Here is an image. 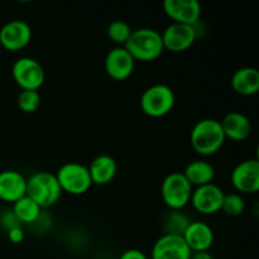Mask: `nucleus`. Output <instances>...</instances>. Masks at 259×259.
Returning <instances> with one entry per match:
<instances>
[{
	"instance_id": "nucleus-10",
	"label": "nucleus",
	"mask_w": 259,
	"mask_h": 259,
	"mask_svg": "<svg viewBox=\"0 0 259 259\" xmlns=\"http://www.w3.org/2000/svg\"><path fill=\"white\" fill-rule=\"evenodd\" d=\"M196 29L192 25L172 23L161 34L164 50L179 53L187 51L196 40Z\"/></svg>"
},
{
	"instance_id": "nucleus-19",
	"label": "nucleus",
	"mask_w": 259,
	"mask_h": 259,
	"mask_svg": "<svg viewBox=\"0 0 259 259\" xmlns=\"http://www.w3.org/2000/svg\"><path fill=\"white\" fill-rule=\"evenodd\" d=\"M232 88L239 95H255L259 91V71L255 67L237 70L232 77Z\"/></svg>"
},
{
	"instance_id": "nucleus-27",
	"label": "nucleus",
	"mask_w": 259,
	"mask_h": 259,
	"mask_svg": "<svg viewBox=\"0 0 259 259\" xmlns=\"http://www.w3.org/2000/svg\"><path fill=\"white\" fill-rule=\"evenodd\" d=\"M119 259H148L142 250L139 249H128L120 255Z\"/></svg>"
},
{
	"instance_id": "nucleus-1",
	"label": "nucleus",
	"mask_w": 259,
	"mask_h": 259,
	"mask_svg": "<svg viewBox=\"0 0 259 259\" xmlns=\"http://www.w3.org/2000/svg\"><path fill=\"white\" fill-rule=\"evenodd\" d=\"M225 139L220 121L210 118L197 121L190 134L192 148L201 156H211L219 152Z\"/></svg>"
},
{
	"instance_id": "nucleus-6",
	"label": "nucleus",
	"mask_w": 259,
	"mask_h": 259,
	"mask_svg": "<svg viewBox=\"0 0 259 259\" xmlns=\"http://www.w3.org/2000/svg\"><path fill=\"white\" fill-rule=\"evenodd\" d=\"M192 186L182 172H172L164 177L161 187L162 200L169 210H182L190 202Z\"/></svg>"
},
{
	"instance_id": "nucleus-5",
	"label": "nucleus",
	"mask_w": 259,
	"mask_h": 259,
	"mask_svg": "<svg viewBox=\"0 0 259 259\" xmlns=\"http://www.w3.org/2000/svg\"><path fill=\"white\" fill-rule=\"evenodd\" d=\"M56 177L61 190L75 196L86 194L93 186L89 168L77 162H68L61 166Z\"/></svg>"
},
{
	"instance_id": "nucleus-17",
	"label": "nucleus",
	"mask_w": 259,
	"mask_h": 259,
	"mask_svg": "<svg viewBox=\"0 0 259 259\" xmlns=\"http://www.w3.org/2000/svg\"><path fill=\"white\" fill-rule=\"evenodd\" d=\"M220 124H222L225 138H229L232 141H244L250 136V132H252L250 120L239 111H232L227 114Z\"/></svg>"
},
{
	"instance_id": "nucleus-22",
	"label": "nucleus",
	"mask_w": 259,
	"mask_h": 259,
	"mask_svg": "<svg viewBox=\"0 0 259 259\" xmlns=\"http://www.w3.org/2000/svg\"><path fill=\"white\" fill-rule=\"evenodd\" d=\"M191 220L181 210H171L164 215L163 219V230L164 234L172 235H184L185 230L190 225Z\"/></svg>"
},
{
	"instance_id": "nucleus-7",
	"label": "nucleus",
	"mask_w": 259,
	"mask_h": 259,
	"mask_svg": "<svg viewBox=\"0 0 259 259\" xmlns=\"http://www.w3.org/2000/svg\"><path fill=\"white\" fill-rule=\"evenodd\" d=\"M12 75L22 90L38 91L46 80L42 65L32 57L18 58L12 67Z\"/></svg>"
},
{
	"instance_id": "nucleus-20",
	"label": "nucleus",
	"mask_w": 259,
	"mask_h": 259,
	"mask_svg": "<svg viewBox=\"0 0 259 259\" xmlns=\"http://www.w3.org/2000/svg\"><path fill=\"white\" fill-rule=\"evenodd\" d=\"M186 177L187 181L191 184V186H204V185L211 184L215 177V169L209 162L196 159L192 161L185 167V171L182 172Z\"/></svg>"
},
{
	"instance_id": "nucleus-23",
	"label": "nucleus",
	"mask_w": 259,
	"mask_h": 259,
	"mask_svg": "<svg viewBox=\"0 0 259 259\" xmlns=\"http://www.w3.org/2000/svg\"><path fill=\"white\" fill-rule=\"evenodd\" d=\"M132 28L124 20H114L108 27V35L116 45H125L132 34Z\"/></svg>"
},
{
	"instance_id": "nucleus-4",
	"label": "nucleus",
	"mask_w": 259,
	"mask_h": 259,
	"mask_svg": "<svg viewBox=\"0 0 259 259\" xmlns=\"http://www.w3.org/2000/svg\"><path fill=\"white\" fill-rule=\"evenodd\" d=\"M176 96L174 90L164 83L149 86L141 98V109L151 118H162L174 109Z\"/></svg>"
},
{
	"instance_id": "nucleus-28",
	"label": "nucleus",
	"mask_w": 259,
	"mask_h": 259,
	"mask_svg": "<svg viewBox=\"0 0 259 259\" xmlns=\"http://www.w3.org/2000/svg\"><path fill=\"white\" fill-rule=\"evenodd\" d=\"M192 259H214L209 252H196L192 253Z\"/></svg>"
},
{
	"instance_id": "nucleus-26",
	"label": "nucleus",
	"mask_w": 259,
	"mask_h": 259,
	"mask_svg": "<svg viewBox=\"0 0 259 259\" xmlns=\"http://www.w3.org/2000/svg\"><path fill=\"white\" fill-rule=\"evenodd\" d=\"M8 239L14 244H19L24 240V232L20 227L12 228V229L8 230Z\"/></svg>"
},
{
	"instance_id": "nucleus-13",
	"label": "nucleus",
	"mask_w": 259,
	"mask_h": 259,
	"mask_svg": "<svg viewBox=\"0 0 259 259\" xmlns=\"http://www.w3.org/2000/svg\"><path fill=\"white\" fill-rule=\"evenodd\" d=\"M163 12L174 23L195 27L201 17V4L197 0H164Z\"/></svg>"
},
{
	"instance_id": "nucleus-15",
	"label": "nucleus",
	"mask_w": 259,
	"mask_h": 259,
	"mask_svg": "<svg viewBox=\"0 0 259 259\" xmlns=\"http://www.w3.org/2000/svg\"><path fill=\"white\" fill-rule=\"evenodd\" d=\"M27 194V179L20 172L5 169L0 172V200L14 204Z\"/></svg>"
},
{
	"instance_id": "nucleus-8",
	"label": "nucleus",
	"mask_w": 259,
	"mask_h": 259,
	"mask_svg": "<svg viewBox=\"0 0 259 259\" xmlns=\"http://www.w3.org/2000/svg\"><path fill=\"white\" fill-rule=\"evenodd\" d=\"M224 191L215 184H207L192 190L190 202L194 209L202 215L217 214L222 210Z\"/></svg>"
},
{
	"instance_id": "nucleus-9",
	"label": "nucleus",
	"mask_w": 259,
	"mask_h": 259,
	"mask_svg": "<svg viewBox=\"0 0 259 259\" xmlns=\"http://www.w3.org/2000/svg\"><path fill=\"white\" fill-rule=\"evenodd\" d=\"M32 29L24 20L14 19L0 28V45L10 52H17L29 45Z\"/></svg>"
},
{
	"instance_id": "nucleus-12",
	"label": "nucleus",
	"mask_w": 259,
	"mask_h": 259,
	"mask_svg": "<svg viewBox=\"0 0 259 259\" xmlns=\"http://www.w3.org/2000/svg\"><path fill=\"white\" fill-rule=\"evenodd\" d=\"M192 252L181 235L163 234L152 247V259H190Z\"/></svg>"
},
{
	"instance_id": "nucleus-29",
	"label": "nucleus",
	"mask_w": 259,
	"mask_h": 259,
	"mask_svg": "<svg viewBox=\"0 0 259 259\" xmlns=\"http://www.w3.org/2000/svg\"><path fill=\"white\" fill-rule=\"evenodd\" d=\"M190 259H192V258H190Z\"/></svg>"
},
{
	"instance_id": "nucleus-11",
	"label": "nucleus",
	"mask_w": 259,
	"mask_h": 259,
	"mask_svg": "<svg viewBox=\"0 0 259 259\" xmlns=\"http://www.w3.org/2000/svg\"><path fill=\"white\" fill-rule=\"evenodd\" d=\"M232 184L237 191L255 194L259 190V161L249 158L240 162L232 172Z\"/></svg>"
},
{
	"instance_id": "nucleus-16",
	"label": "nucleus",
	"mask_w": 259,
	"mask_h": 259,
	"mask_svg": "<svg viewBox=\"0 0 259 259\" xmlns=\"http://www.w3.org/2000/svg\"><path fill=\"white\" fill-rule=\"evenodd\" d=\"M192 253L207 252L214 243V232L204 222H191L182 235Z\"/></svg>"
},
{
	"instance_id": "nucleus-14",
	"label": "nucleus",
	"mask_w": 259,
	"mask_h": 259,
	"mask_svg": "<svg viewBox=\"0 0 259 259\" xmlns=\"http://www.w3.org/2000/svg\"><path fill=\"white\" fill-rule=\"evenodd\" d=\"M105 71L113 80L123 81L131 77L136 67V61L124 47H115L105 57Z\"/></svg>"
},
{
	"instance_id": "nucleus-2",
	"label": "nucleus",
	"mask_w": 259,
	"mask_h": 259,
	"mask_svg": "<svg viewBox=\"0 0 259 259\" xmlns=\"http://www.w3.org/2000/svg\"><path fill=\"white\" fill-rule=\"evenodd\" d=\"M124 48L134 61L141 62H151L158 58L163 53V42H162L161 33L152 28H141L133 30L124 45Z\"/></svg>"
},
{
	"instance_id": "nucleus-3",
	"label": "nucleus",
	"mask_w": 259,
	"mask_h": 259,
	"mask_svg": "<svg viewBox=\"0 0 259 259\" xmlns=\"http://www.w3.org/2000/svg\"><path fill=\"white\" fill-rule=\"evenodd\" d=\"M28 197L37 202L40 207L53 206L62 195L57 177L52 172L39 171L27 180Z\"/></svg>"
},
{
	"instance_id": "nucleus-25",
	"label": "nucleus",
	"mask_w": 259,
	"mask_h": 259,
	"mask_svg": "<svg viewBox=\"0 0 259 259\" xmlns=\"http://www.w3.org/2000/svg\"><path fill=\"white\" fill-rule=\"evenodd\" d=\"M222 210L229 217H239L245 210L244 199L239 194H225Z\"/></svg>"
},
{
	"instance_id": "nucleus-18",
	"label": "nucleus",
	"mask_w": 259,
	"mask_h": 259,
	"mask_svg": "<svg viewBox=\"0 0 259 259\" xmlns=\"http://www.w3.org/2000/svg\"><path fill=\"white\" fill-rule=\"evenodd\" d=\"M88 168L90 172L93 185L95 184L100 185V186L108 185L109 182L113 181L118 174V164H116L115 159L108 154H100V156L95 157Z\"/></svg>"
},
{
	"instance_id": "nucleus-21",
	"label": "nucleus",
	"mask_w": 259,
	"mask_h": 259,
	"mask_svg": "<svg viewBox=\"0 0 259 259\" xmlns=\"http://www.w3.org/2000/svg\"><path fill=\"white\" fill-rule=\"evenodd\" d=\"M40 209L42 207L37 202H34L30 197L25 195V196H23L22 199H19L13 204L12 211L14 214L15 219L18 220V223L32 224V223H35L39 219Z\"/></svg>"
},
{
	"instance_id": "nucleus-24",
	"label": "nucleus",
	"mask_w": 259,
	"mask_h": 259,
	"mask_svg": "<svg viewBox=\"0 0 259 259\" xmlns=\"http://www.w3.org/2000/svg\"><path fill=\"white\" fill-rule=\"evenodd\" d=\"M18 108L23 111V113H34L38 110L40 105V95L38 91L33 90H22L18 95Z\"/></svg>"
}]
</instances>
